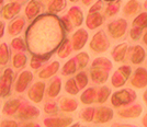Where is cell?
<instances>
[{"label": "cell", "mask_w": 147, "mask_h": 127, "mask_svg": "<svg viewBox=\"0 0 147 127\" xmlns=\"http://www.w3.org/2000/svg\"><path fill=\"white\" fill-rule=\"evenodd\" d=\"M61 19L53 13L34 19L25 32L26 46L32 55L54 54L66 38Z\"/></svg>", "instance_id": "cell-1"}, {"label": "cell", "mask_w": 147, "mask_h": 127, "mask_svg": "<svg viewBox=\"0 0 147 127\" xmlns=\"http://www.w3.org/2000/svg\"><path fill=\"white\" fill-rule=\"evenodd\" d=\"M16 73L11 68H6L3 75L0 77V97H8L11 94L12 85Z\"/></svg>", "instance_id": "cell-2"}, {"label": "cell", "mask_w": 147, "mask_h": 127, "mask_svg": "<svg viewBox=\"0 0 147 127\" xmlns=\"http://www.w3.org/2000/svg\"><path fill=\"white\" fill-rule=\"evenodd\" d=\"M110 43L107 35L104 34L103 31H99L97 32L93 37H92L91 42H90V48L96 52V53H103L107 52V49L109 48Z\"/></svg>", "instance_id": "cell-3"}, {"label": "cell", "mask_w": 147, "mask_h": 127, "mask_svg": "<svg viewBox=\"0 0 147 127\" xmlns=\"http://www.w3.org/2000/svg\"><path fill=\"white\" fill-rule=\"evenodd\" d=\"M40 110L37 109L36 106L29 104L26 102H23L21 108L19 110V112L17 113V116L20 120L23 121H30V120H35L40 116Z\"/></svg>", "instance_id": "cell-4"}, {"label": "cell", "mask_w": 147, "mask_h": 127, "mask_svg": "<svg viewBox=\"0 0 147 127\" xmlns=\"http://www.w3.org/2000/svg\"><path fill=\"white\" fill-rule=\"evenodd\" d=\"M46 90V85L43 81H37L33 85H31L28 91V97L33 103H41L44 97V93Z\"/></svg>", "instance_id": "cell-5"}, {"label": "cell", "mask_w": 147, "mask_h": 127, "mask_svg": "<svg viewBox=\"0 0 147 127\" xmlns=\"http://www.w3.org/2000/svg\"><path fill=\"white\" fill-rule=\"evenodd\" d=\"M33 81V73L29 70H24L18 76V79L14 85V90L18 93H23Z\"/></svg>", "instance_id": "cell-6"}, {"label": "cell", "mask_w": 147, "mask_h": 127, "mask_svg": "<svg viewBox=\"0 0 147 127\" xmlns=\"http://www.w3.org/2000/svg\"><path fill=\"white\" fill-rule=\"evenodd\" d=\"M108 30L110 35L113 38H120L124 35L125 30H126V21L124 19H119L113 22L109 23L108 25Z\"/></svg>", "instance_id": "cell-7"}, {"label": "cell", "mask_w": 147, "mask_h": 127, "mask_svg": "<svg viewBox=\"0 0 147 127\" xmlns=\"http://www.w3.org/2000/svg\"><path fill=\"white\" fill-rule=\"evenodd\" d=\"M21 11V5L19 2H9L1 9V17L6 20H12Z\"/></svg>", "instance_id": "cell-8"}, {"label": "cell", "mask_w": 147, "mask_h": 127, "mask_svg": "<svg viewBox=\"0 0 147 127\" xmlns=\"http://www.w3.org/2000/svg\"><path fill=\"white\" fill-rule=\"evenodd\" d=\"M88 41V32L84 29H79L74 33L73 38H71V44H73L74 50H80L86 45Z\"/></svg>", "instance_id": "cell-9"}, {"label": "cell", "mask_w": 147, "mask_h": 127, "mask_svg": "<svg viewBox=\"0 0 147 127\" xmlns=\"http://www.w3.org/2000/svg\"><path fill=\"white\" fill-rule=\"evenodd\" d=\"M22 103H23V101L21 99L8 100L2 108V114L7 115V116H12V115L17 114L21 108V105H22Z\"/></svg>", "instance_id": "cell-10"}, {"label": "cell", "mask_w": 147, "mask_h": 127, "mask_svg": "<svg viewBox=\"0 0 147 127\" xmlns=\"http://www.w3.org/2000/svg\"><path fill=\"white\" fill-rule=\"evenodd\" d=\"M71 123V117H46L43 121L45 127H68Z\"/></svg>", "instance_id": "cell-11"}, {"label": "cell", "mask_w": 147, "mask_h": 127, "mask_svg": "<svg viewBox=\"0 0 147 127\" xmlns=\"http://www.w3.org/2000/svg\"><path fill=\"white\" fill-rule=\"evenodd\" d=\"M25 26V19L23 17L14 18L8 25V33L10 36H17L19 35Z\"/></svg>", "instance_id": "cell-12"}, {"label": "cell", "mask_w": 147, "mask_h": 127, "mask_svg": "<svg viewBox=\"0 0 147 127\" xmlns=\"http://www.w3.org/2000/svg\"><path fill=\"white\" fill-rule=\"evenodd\" d=\"M61 68V64L59 61H53L49 65H47L46 67H44L42 70H40L38 73V78L41 79H49L53 76H55L57 71Z\"/></svg>", "instance_id": "cell-13"}, {"label": "cell", "mask_w": 147, "mask_h": 127, "mask_svg": "<svg viewBox=\"0 0 147 127\" xmlns=\"http://www.w3.org/2000/svg\"><path fill=\"white\" fill-rule=\"evenodd\" d=\"M24 12L29 20H34L41 12V3L37 0H30L25 7Z\"/></svg>", "instance_id": "cell-14"}, {"label": "cell", "mask_w": 147, "mask_h": 127, "mask_svg": "<svg viewBox=\"0 0 147 127\" xmlns=\"http://www.w3.org/2000/svg\"><path fill=\"white\" fill-rule=\"evenodd\" d=\"M104 21V18L99 12L89 13L86 19V25L88 29L94 30L99 26H101Z\"/></svg>", "instance_id": "cell-15"}, {"label": "cell", "mask_w": 147, "mask_h": 127, "mask_svg": "<svg viewBox=\"0 0 147 127\" xmlns=\"http://www.w3.org/2000/svg\"><path fill=\"white\" fill-rule=\"evenodd\" d=\"M68 17L70 18L74 26H80L84 22V13L79 7H71L68 10Z\"/></svg>", "instance_id": "cell-16"}, {"label": "cell", "mask_w": 147, "mask_h": 127, "mask_svg": "<svg viewBox=\"0 0 147 127\" xmlns=\"http://www.w3.org/2000/svg\"><path fill=\"white\" fill-rule=\"evenodd\" d=\"M53 54H44V55H32V58L30 60V66L32 69H38L42 68L45 62L52 58Z\"/></svg>", "instance_id": "cell-17"}, {"label": "cell", "mask_w": 147, "mask_h": 127, "mask_svg": "<svg viewBox=\"0 0 147 127\" xmlns=\"http://www.w3.org/2000/svg\"><path fill=\"white\" fill-rule=\"evenodd\" d=\"M112 110L108 108H100L97 110L94 114V122L96 123H107V122L112 118Z\"/></svg>", "instance_id": "cell-18"}, {"label": "cell", "mask_w": 147, "mask_h": 127, "mask_svg": "<svg viewBox=\"0 0 147 127\" xmlns=\"http://www.w3.org/2000/svg\"><path fill=\"white\" fill-rule=\"evenodd\" d=\"M73 44L71 42L68 40L67 37L61 42V44L59 45V47L57 48V55L59 58H66L69 55L71 54L73 52Z\"/></svg>", "instance_id": "cell-19"}, {"label": "cell", "mask_w": 147, "mask_h": 127, "mask_svg": "<svg viewBox=\"0 0 147 127\" xmlns=\"http://www.w3.org/2000/svg\"><path fill=\"white\" fill-rule=\"evenodd\" d=\"M78 108V103L74 99H68V97H63L59 102V110L61 112H74Z\"/></svg>", "instance_id": "cell-20"}, {"label": "cell", "mask_w": 147, "mask_h": 127, "mask_svg": "<svg viewBox=\"0 0 147 127\" xmlns=\"http://www.w3.org/2000/svg\"><path fill=\"white\" fill-rule=\"evenodd\" d=\"M61 80L58 77L54 78L51 83L49 85V88H47V95L49 97H56L59 93H61Z\"/></svg>", "instance_id": "cell-21"}, {"label": "cell", "mask_w": 147, "mask_h": 127, "mask_svg": "<svg viewBox=\"0 0 147 127\" xmlns=\"http://www.w3.org/2000/svg\"><path fill=\"white\" fill-rule=\"evenodd\" d=\"M90 75H91L92 81L96 82V83H103L104 81L108 79L107 70L100 69V68H92Z\"/></svg>", "instance_id": "cell-22"}, {"label": "cell", "mask_w": 147, "mask_h": 127, "mask_svg": "<svg viewBox=\"0 0 147 127\" xmlns=\"http://www.w3.org/2000/svg\"><path fill=\"white\" fill-rule=\"evenodd\" d=\"M28 57L24 54V52H18L17 54L13 55L12 57V66L17 69H22L26 66Z\"/></svg>", "instance_id": "cell-23"}, {"label": "cell", "mask_w": 147, "mask_h": 127, "mask_svg": "<svg viewBox=\"0 0 147 127\" xmlns=\"http://www.w3.org/2000/svg\"><path fill=\"white\" fill-rule=\"evenodd\" d=\"M66 6H67L66 0H52L49 2L47 11H49V13L56 14V13L58 12H61L66 8Z\"/></svg>", "instance_id": "cell-24"}, {"label": "cell", "mask_w": 147, "mask_h": 127, "mask_svg": "<svg viewBox=\"0 0 147 127\" xmlns=\"http://www.w3.org/2000/svg\"><path fill=\"white\" fill-rule=\"evenodd\" d=\"M11 57V52L9 49V46L7 43H1L0 44V65L3 66L7 65Z\"/></svg>", "instance_id": "cell-25"}, {"label": "cell", "mask_w": 147, "mask_h": 127, "mask_svg": "<svg viewBox=\"0 0 147 127\" xmlns=\"http://www.w3.org/2000/svg\"><path fill=\"white\" fill-rule=\"evenodd\" d=\"M78 69V66H77V61H76V58H71L61 68V75L63 76H70V75H74L76 73V70Z\"/></svg>", "instance_id": "cell-26"}, {"label": "cell", "mask_w": 147, "mask_h": 127, "mask_svg": "<svg viewBox=\"0 0 147 127\" xmlns=\"http://www.w3.org/2000/svg\"><path fill=\"white\" fill-rule=\"evenodd\" d=\"M140 9H141V3L137 0H129L124 7L123 11L126 15H131V14L137 13L140 11Z\"/></svg>", "instance_id": "cell-27"}, {"label": "cell", "mask_w": 147, "mask_h": 127, "mask_svg": "<svg viewBox=\"0 0 147 127\" xmlns=\"http://www.w3.org/2000/svg\"><path fill=\"white\" fill-rule=\"evenodd\" d=\"M96 89L94 88H90V89H87L80 97V100L84 104H91L93 103V101L96 100Z\"/></svg>", "instance_id": "cell-28"}, {"label": "cell", "mask_w": 147, "mask_h": 127, "mask_svg": "<svg viewBox=\"0 0 147 127\" xmlns=\"http://www.w3.org/2000/svg\"><path fill=\"white\" fill-rule=\"evenodd\" d=\"M79 90L80 89L79 87H78V85H77V82H76V79L70 78L66 81V83H65V91L67 92L68 94L76 95V94H78Z\"/></svg>", "instance_id": "cell-29"}, {"label": "cell", "mask_w": 147, "mask_h": 127, "mask_svg": "<svg viewBox=\"0 0 147 127\" xmlns=\"http://www.w3.org/2000/svg\"><path fill=\"white\" fill-rule=\"evenodd\" d=\"M92 68H100V69H103V70H110L112 68V64L105 57H99V58L93 60Z\"/></svg>", "instance_id": "cell-30"}, {"label": "cell", "mask_w": 147, "mask_h": 127, "mask_svg": "<svg viewBox=\"0 0 147 127\" xmlns=\"http://www.w3.org/2000/svg\"><path fill=\"white\" fill-rule=\"evenodd\" d=\"M120 7H121V0H113L111 1L110 3L108 5L107 9H105V14L108 17H113L115 15L119 10H120Z\"/></svg>", "instance_id": "cell-31"}, {"label": "cell", "mask_w": 147, "mask_h": 127, "mask_svg": "<svg viewBox=\"0 0 147 127\" xmlns=\"http://www.w3.org/2000/svg\"><path fill=\"white\" fill-rule=\"evenodd\" d=\"M11 48L17 50V52H25L28 49L26 42H24L21 37H16L11 42Z\"/></svg>", "instance_id": "cell-32"}, {"label": "cell", "mask_w": 147, "mask_h": 127, "mask_svg": "<svg viewBox=\"0 0 147 127\" xmlns=\"http://www.w3.org/2000/svg\"><path fill=\"white\" fill-rule=\"evenodd\" d=\"M125 48H126V44H121V45H119V46H117L115 48L113 49L112 56L114 57L115 61L123 60V57H124V54H125Z\"/></svg>", "instance_id": "cell-33"}, {"label": "cell", "mask_w": 147, "mask_h": 127, "mask_svg": "<svg viewBox=\"0 0 147 127\" xmlns=\"http://www.w3.org/2000/svg\"><path fill=\"white\" fill-rule=\"evenodd\" d=\"M76 61H77V66L79 69H82V68H85L87 66V64H88V61H89V55L85 53V52H82V53H79V54L76 55Z\"/></svg>", "instance_id": "cell-34"}, {"label": "cell", "mask_w": 147, "mask_h": 127, "mask_svg": "<svg viewBox=\"0 0 147 127\" xmlns=\"http://www.w3.org/2000/svg\"><path fill=\"white\" fill-rule=\"evenodd\" d=\"M133 25L134 26H137V28H146L147 26V12H143L141 13L140 15H137V18L134 20L133 22Z\"/></svg>", "instance_id": "cell-35"}, {"label": "cell", "mask_w": 147, "mask_h": 127, "mask_svg": "<svg viewBox=\"0 0 147 127\" xmlns=\"http://www.w3.org/2000/svg\"><path fill=\"white\" fill-rule=\"evenodd\" d=\"M75 79H76V82H77V85L79 87V89H84L88 85V76H87V73L85 71H81V73H77V76H76Z\"/></svg>", "instance_id": "cell-36"}, {"label": "cell", "mask_w": 147, "mask_h": 127, "mask_svg": "<svg viewBox=\"0 0 147 127\" xmlns=\"http://www.w3.org/2000/svg\"><path fill=\"white\" fill-rule=\"evenodd\" d=\"M58 105L55 102H47L44 104V112L47 115H56L58 113Z\"/></svg>", "instance_id": "cell-37"}, {"label": "cell", "mask_w": 147, "mask_h": 127, "mask_svg": "<svg viewBox=\"0 0 147 127\" xmlns=\"http://www.w3.org/2000/svg\"><path fill=\"white\" fill-rule=\"evenodd\" d=\"M94 114H96V110L92 109V108H88V109L82 111L80 117L85 122H91V121H93V118H94Z\"/></svg>", "instance_id": "cell-38"}, {"label": "cell", "mask_w": 147, "mask_h": 127, "mask_svg": "<svg viewBox=\"0 0 147 127\" xmlns=\"http://www.w3.org/2000/svg\"><path fill=\"white\" fill-rule=\"evenodd\" d=\"M133 62H142L143 61V58H144V49L142 48L141 46H135L133 48Z\"/></svg>", "instance_id": "cell-39"}, {"label": "cell", "mask_w": 147, "mask_h": 127, "mask_svg": "<svg viewBox=\"0 0 147 127\" xmlns=\"http://www.w3.org/2000/svg\"><path fill=\"white\" fill-rule=\"evenodd\" d=\"M109 93H110V90L105 87H102L100 90H99L98 94H97V102L98 103H103L105 102V100L109 97Z\"/></svg>", "instance_id": "cell-40"}, {"label": "cell", "mask_w": 147, "mask_h": 127, "mask_svg": "<svg viewBox=\"0 0 147 127\" xmlns=\"http://www.w3.org/2000/svg\"><path fill=\"white\" fill-rule=\"evenodd\" d=\"M61 24H63V26H64V29H65L66 32H71V31H73L74 24H73V22H71V20H70V18L68 17V14L61 17Z\"/></svg>", "instance_id": "cell-41"}, {"label": "cell", "mask_w": 147, "mask_h": 127, "mask_svg": "<svg viewBox=\"0 0 147 127\" xmlns=\"http://www.w3.org/2000/svg\"><path fill=\"white\" fill-rule=\"evenodd\" d=\"M0 127H19V123L14 120H3L0 122Z\"/></svg>", "instance_id": "cell-42"}, {"label": "cell", "mask_w": 147, "mask_h": 127, "mask_svg": "<svg viewBox=\"0 0 147 127\" xmlns=\"http://www.w3.org/2000/svg\"><path fill=\"white\" fill-rule=\"evenodd\" d=\"M103 7V1L102 0H98L93 6L89 9V13H94V12H99Z\"/></svg>", "instance_id": "cell-43"}, {"label": "cell", "mask_w": 147, "mask_h": 127, "mask_svg": "<svg viewBox=\"0 0 147 127\" xmlns=\"http://www.w3.org/2000/svg\"><path fill=\"white\" fill-rule=\"evenodd\" d=\"M141 33H142V29L141 28H137V26H134L132 31H131V37L133 38V40H138L140 36H141Z\"/></svg>", "instance_id": "cell-44"}, {"label": "cell", "mask_w": 147, "mask_h": 127, "mask_svg": "<svg viewBox=\"0 0 147 127\" xmlns=\"http://www.w3.org/2000/svg\"><path fill=\"white\" fill-rule=\"evenodd\" d=\"M21 127H41L37 123H35V122H29V123H25V124H23Z\"/></svg>", "instance_id": "cell-45"}, {"label": "cell", "mask_w": 147, "mask_h": 127, "mask_svg": "<svg viewBox=\"0 0 147 127\" xmlns=\"http://www.w3.org/2000/svg\"><path fill=\"white\" fill-rule=\"evenodd\" d=\"M5 29H6L5 22H2V21L0 20V38L3 36V34H5Z\"/></svg>", "instance_id": "cell-46"}, {"label": "cell", "mask_w": 147, "mask_h": 127, "mask_svg": "<svg viewBox=\"0 0 147 127\" xmlns=\"http://www.w3.org/2000/svg\"><path fill=\"white\" fill-rule=\"evenodd\" d=\"M92 1H93V0H82V3H84L85 6H89Z\"/></svg>", "instance_id": "cell-47"}, {"label": "cell", "mask_w": 147, "mask_h": 127, "mask_svg": "<svg viewBox=\"0 0 147 127\" xmlns=\"http://www.w3.org/2000/svg\"><path fill=\"white\" fill-rule=\"evenodd\" d=\"M144 43L147 45V32L145 33V35H144Z\"/></svg>", "instance_id": "cell-48"}, {"label": "cell", "mask_w": 147, "mask_h": 127, "mask_svg": "<svg viewBox=\"0 0 147 127\" xmlns=\"http://www.w3.org/2000/svg\"><path fill=\"white\" fill-rule=\"evenodd\" d=\"M70 127H80V124L79 123H77V124H74L73 126H70Z\"/></svg>", "instance_id": "cell-49"}, {"label": "cell", "mask_w": 147, "mask_h": 127, "mask_svg": "<svg viewBox=\"0 0 147 127\" xmlns=\"http://www.w3.org/2000/svg\"><path fill=\"white\" fill-rule=\"evenodd\" d=\"M3 2H5V0H0V6L3 5Z\"/></svg>", "instance_id": "cell-50"}, {"label": "cell", "mask_w": 147, "mask_h": 127, "mask_svg": "<svg viewBox=\"0 0 147 127\" xmlns=\"http://www.w3.org/2000/svg\"><path fill=\"white\" fill-rule=\"evenodd\" d=\"M70 2H77V1H79V0H69Z\"/></svg>", "instance_id": "cell-51"}, {"label": "cell", "mask_w": 147, "mask_h": 127, "mask_svg": "<svg viewBox=\"0 0 147 127\" xmlns=\"http://www.w3.org/2000/svg\"><path fill=\"white\" fill-rule=\"evenodd\" d=\"M144 6H145V8H147V0L145 1V3H144Z\"/></svg>", "instance_id": "cell-52"}, {"label": "cell", "mask_w": 147, "mask_h": 127, "mask_svg": "<svg viewBox=\"0 0 147 127\" xmlns=\"http://www.w3.org/2000/svg\"><path fill=\"white\" fill-rule=\"evenodd\" d=\"M107 1H113V0H107Z\"/></svg>", "instance_id": "cell-53"}, {"label": "cell", "mask_w": 147, "mask_h": 127, "mask_svg": "<svg viewBox=\"0 0 147 127\" xmlns=\"http://www.w3.org/2000/svg\"><path fill=\"white\" fill-rule=\"evenodd\" d=\"M0 77H1V71H0Z\"/></svg>", "instance_id": "cell-54"}]
</instances>
